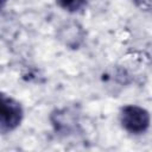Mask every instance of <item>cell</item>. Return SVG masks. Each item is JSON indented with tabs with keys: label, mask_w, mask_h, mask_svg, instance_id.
<instances>
[{
	"label": "cell",
	"mask_w": 152,
	"mask_h": 152,
	"mask_svg": "<svg viewBox=\"0 0 152 152\" xmlns=\"http://www.w3.org/2000/svg\"><path fill=\"white\" fill-rule=\"evenodd\" d=\"M23 119V108L18 101L0 93V133L15 129Z\"/></svg>",
	"instance_id": "cell-2"
},
{
	"label": "cell",
	"mask_w": 152,
	"mask_h": 152,
	"mask_svg": "<svg viewBox=\"0 0 152 152\" xmlns=\"http://www.w3.org/2000/svg\"><path fill=\"white\" fill-rule=\"evenodd\" d=\"M120 121L122 127L133 134H140L147 131L150 126V114L146 109L128 104L122 107L120 113Z\"/></svg>",
	"instance_id": "cell-1"
},
{
	"label": "cell",
	"mask_w": 152,
	"mask_h": 152,
	"mask_svg": "<svg viewBox=\"0 0 152 152\" xmlns=\"http://www.w3.org/2000/svg\"><path fill=\"white\" fill-rule=\"evenodd\" d=\"M6 1H7V0H0V7H2V6L6 4Z\"/></svg>",
	"instance_id": "cell-5"
},
{
	"label": "cell",
	"mask_w": 152,
	"mask_h": 152,
	"mask_svg": "<svg viewBox=\"0 0 152 152\" xmlns=\"http://www.w3.org/2000/svg\"><path fill=\"white\" fill-rule=\"evenodd\" d=\"M86 0H58V4L69 12H75L84 5Z\"/></svg>",
	"instance_id": "cell-4"
},
{
	"label": "cell",
	"mask_w": 152,
	"mask_h": 152,
	"mask_svg": "<svg viewBox=\"0 0 152 152\" xmlns=\"http://www.w3.org/2000/svg\"><path fill=\"white\" fill-rule=\"evenodd\" d=\"M59 39H62L64 42V44H66L69 46L77 48L83 39V31L75 23L66 24L64 27L61 28Z\"/></svg>",
	"instance_id": "cell-3"
}]
</instances>
